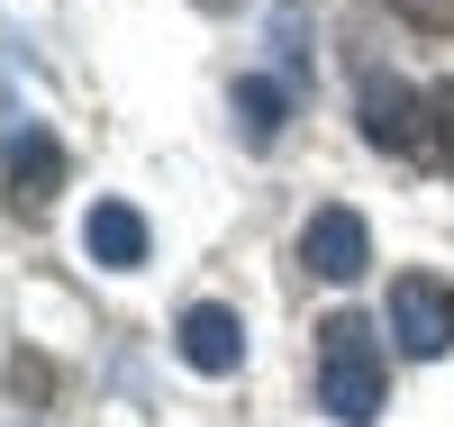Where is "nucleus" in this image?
I'll use <instances>...</instances> for the list:
<instances>
[{"mask_svg": "<svg viewBox=\"0 0 454 427\" xmlns=\"http://www.w3.org/2000/svg\"><path fill=\"white\" fill-rule=\"evenodd\" d=\"M419 128H427V91L391 83V73H364V137L382 154H419Z\"/></svg>", "mask_w": 454, "mask_h": 427, "instance_id": "5", "label": "nucleus"}, {"mask_svg": "<svg viewBox=\"0 0 454 427\" xmlns=\"http://www.w3.org/2000/svg\"><path fill=\"white\" fill-rule=\"evenodd\" d=\"M300 264H309L318 282H364L372 273V237L355 210H309V227H300Z\"/></svg>", "mask_w": 454, "mask_h": 427, "instance_id": "3", "label": "nucleus"}, {"mask_svg": "<svg viewBox=\"0 0 454 427\" xmlns=\"http://www.w3.org/2000/svg\"><path fill=\"white\" fill-rule=\"evenodd\" d=\"M391 336H400L419 364L454 355V282H436V273H400V282H391Z\"/></svg>", "mask_w": 454, "mask_h": 427, "instance_id": "2", "label": "nucleus"}, {"mask_svg": "<svg viewBox=\"0 0 454 427\" xmlns=\"http://www.w3.org/2000/svg\"><path fill=\"white\" fill-rule=\"evenodd\" d=\"M82 255L109 264V273H137V264H145V218H137V201H91V218H82Z\"/></svg>", "mask_w": 454, "mask_h": 427, "instance_id": "7", "label": "nucleus"}, {"mask_svg": "<svg viewBox=\"0 0 454 427\" xmlns=\"http://www.w3.org/2000/svg\"><path fill=\"white\" fill-rule=\"evenodd\" d=\"M200 10H237V0H200Z\"/></svg>", "mask_w": 454, "mask_h": 427, "instance_id": "11", "label": "nucleus"}, {"mask_svg": "<svg viewBox=\"0 0 454 427\" xmlns=\"http://www.w3.org/2000/svg\"><path fill=\"white\" fill-rule=\"evenodd\" d=\"M318 400L336 427H372L391 400V382H382V328L355 319V309H336V319L318 328Z\"/></svg>", "mask_w": 454, "mask_h": 427, "instance_id": "1", "label": "nucleus"}, {"mask_svg": "<svg viewBox=\"0 0 454 427\" xmlns=\"http://www.w3.org/2000/svg\"><path fill=\"white\" fill-rule=\"evenodd\" d=\"M64 191V146L46 137V128H10V210H46Z\"/></svg>", "mask_w": 454, "mask_h": 427, "instance_id": "6", "label": "nucleus"}, {"mask_svg": "<svg viewBox=\"0 0 454 427\" xmlns=\"http://www.w3.org/2000/svg\"><path fill=\"white\" fill-rule=\"evenodd\" d=\"M227 109H237V137L263 154V146H273L282 137V119H291V91L282 83H263V73H246V83H237V100H227Z\"/></svg>", "mask_w": 454, "mask_h": 427, "instance_id": "8", "label": "nucleus"}, {"mask_svg": "<svg viewBox=\"0 0 454 427\" xmlns=\"http://www.w3.org/2000/svg\"><path fill=\"white\" fill-rule=\"evenodd\" d=\"M382 10H400L409 28H427V36H436V28H454V0H382Z\"/></svg>", "mask_w": 454, "mask_h": 427, "instance_id": "10", "label": "nucleus"}, {"mask_svg": "<svg viewBox=\"0 0 454 427\" xmlns=\"http://www.w3.org/2000/svg\"><path fill=\"white\" fill-rule=\"evenodd\" d=\"M173 336H182V364H192V373H237L246 364V319L227 300H192Z\"/></svg>", "mask_w": 454, "mask_h": 427, "instance_id": "4", "label": "nucleus"}, {"mask_svg": "<svg viewBox=\"0 0 454 427\" xmlns=\"http://www.w3.org/2000/svg\"><path fill=\"white\" fill-rule=\"evenodd\" d=\"M419 164L427 173H454V83L427 91V128H419Z\"/></svg>", "mask_w": 454, "mask_h": 427, "instance_id": "9", "label": "nucleus"}]
</instances>
